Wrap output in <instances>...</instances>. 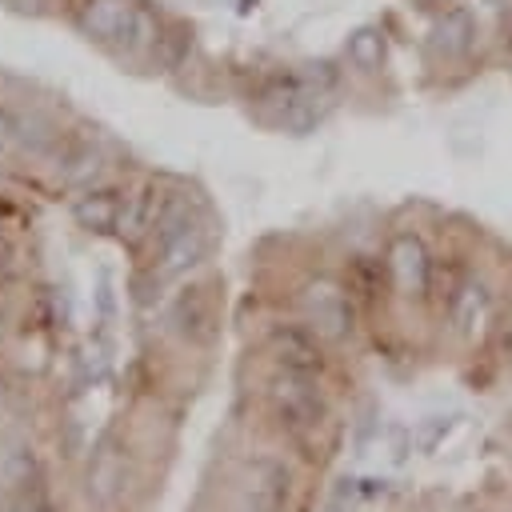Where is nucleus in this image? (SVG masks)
<instances>
[{"label": "nucleus", "mask_w": 512, "mask_h": 512, "mask_svg": "<svg viewBox=\"0 0 512 512\" xmlns=\"http://www.w3.org/2000/svg\"><path fill=\"white\" fill-rule=\"evenodd\" d=\"M4 484H12V488H36V480H40V464H36V456L28 452V448H16V452H8V460H4Z\"/></svg>", "instance_id": "nucleus-13"}, {"label": "nucleus", "mask_w": 512, "mask_h": 512, "mask_svg": "<svg viewBox=\"0 0 512 512\" xmlns=\"http://www.w3.org/2000/svg\"><path fill=\"white\" fill-rule=\"evenodd\" d=\"M300 304H304V316L308 324L328 336V340H344L352 332V304H348V292L332 280H312L304 292H300Z\"/></svg>", "instance_id": "nucleus-3"}, {"label": "nucleus", "mask_w": 512, "mask_h": 512, "mask_svg": "<svg viewBox=\"0 0 512 512\" xmlns=\"http://www.w3.org/2000/svg\"><path fill=\"white\" fill-rule=\"evenodd\" d=\"M272 356H276L280 372H296V376H316L324 368V356H320L312 332H304L296 324H284L272 332Z\"/></svg>", "instance_id": "nucleus-5"}, {"label": "nucleus", "mask_w": 512, "mask_h": 512, "mask_svg": "<svg viewBox=\"0 0 512 512\" xmlns=\"http://www.w3.org/2000/svg\"><path fill=\"white\" fill-rule=\"evenodd\" d=\"M136 20V8L128 0H84L80 4V28L96 40H124Z\"/></svg>", "instance_id": "nucleus-7"}, {"label": "nucleus", "mask_w": 512, "mask_h": 512, "mask_svg": "<svg viewBox=\"0 0 512 512\" xmlns=\"http://www.w3.org/2000/svg\"><path fill=\"white\" fill-rule=\"evenodd\" d=\"M504 352H508V360H512V324L504 328Z\"/></svg>", "instance_id": "nucleus-18"}, {"label": "nucleus", "mask_w": 512, "mask_h": 512, "mask_svg": "<svg viewBox=\"0 0 512 512\" xmlns=\"http://www.w3.org/2000/svg\"><path fill=\"white\" fill-rule=\"evenodd\" d=\"M8 268H12V248H8L4 240H0V276H4Z\"/></svg>", "instance_id": "nucleus-17"}, {"label": "nucleus", "mask_w": 512, "mask_h": 512, "mask_svg": "<svg viewBox=\"0 0 512 512\" xmlns=\"http://www.w3.org/2000/svg\"><path fill=\"white\" fill-rule=\"evenodd\" d=\"M492 316V292L480 280H464L452 296V320L464 336H476Z\"/></svg>", "instance_id": "nucleus-8"}, {"label": "nucleus", "mask_w": 512, "mask_h": 512, "mask_svg": "<svg viewBox=\"0 0 512 512\" xmlns=\"http://www.w3.org/2000/svg\"><path fill=\"white\" fill-rule=\"evenodd\" d=\"M248 512H280L288 500V468L280 460H256L244 484Z\"/></svg>", "instance_id": "nucleus-6"}, {"label": "nucleus", "mask_w": 512, "mask_h": 512, "mask_svg": "<svg viewBox=\"0 0 512 512\" xmlns=\"http://www.w3.org/2000/svg\"><path fill=\"white\" fill-rule=\"evenodd\" d=\"M0 228H4V208H0Z\"/></svg>", "instance_id": "nucleus-19"}, {"label": "nucleus", "mask_w": 512, "mask_h": 512, "mask_svg": "<svg viewBox=\"0 0 512 512\" xmlns=\"http://www.w3.org/2000/svg\"><path fill=\"white\" fill-rule=\"evenodd\" d=\"M100 168H104V156H100V148H92V144H80V148H72L68 156H64V184H92L96 176H100Z\"/></svg>", "instance_id": "nucleus-11"}, {"label": "nucleus", "mask_w": 512, "mask_h": 512, "mask_svg": "<svg viewBox=\"0 0 512 512\" xmlns=\"http://www.w3.org/2000/svg\"><path fill=\"white\" fill-rule=\"evenodd\" d=\"M152 232H156L160 272H164V276L192 268V264L208 252V232H204V224L196 220V212H192L180 196H168V200H164V208L156 212Z\"/></svg>", "instance_id": "nucleus-1"}, {"label": "nucleus", "mask_w": 512, "mask_h": 512, "mask_svg": "<svg viewBox=\"0 0 512 512\" xmlns=\"http://www.w3.org/2000/svg\"><path fill=\"white\" fill-rule=\"evenodd\" d=\"M120 196L112 192V188H88L76 204H72V216L84 224V228H92V232H108V228H116V220H120Z\"/></svg>", "instance_id": "nucleus-9"}, {"label": "nucleus", "mask_w": 512, "mask_h": 512, "mask_svg": "<svg viewBox=\"0 0 512 512\" xmlns=\"http://www.w3.org/2000/svg\"><path fill=\"white\" fill-rule=\"evenodd\" d=\"M16 136H20V116L0 104V152H4L8 144H16Z\"/></svg>", "instance_id": "nucleus-15"}, {"label": "nucleus", "mask_w": 512, "mask_h": 512, "mask_svg": "<svg viewBox=\"0 0 512 512\" xmlns=\"http://www.w3.org/2000/svg\"><path fill=\"white\" fill-rule=\"evenodd\" d=\"M444 36H448V44H444L448 56L468 52V44H472V20H468L464 12H452V16L440 24V40H444Z\"/></svg>", "instance_id": "nucleus-14"}, {"label": "nucleus", "mask_w": 512, "mask_h": 512, "mask_svg": "<svg viewBox=\"0 0 512 512\" xmlns=\"http://www.w3.org/2000/svg\"><path fill=\"white\" fill-rule=\"evenodd\" d=\"M268 404H272V416L280 420L284 432L292 436H304L320 424L324 416V400L312 384V376H296V372H280L272 376L268 384Z\"/></svg>", "instance_id": "nucleus-2"}, {"label": "nucleus", "mask_w": 512, "mask_h": 512, "mask_svg": "<svg viewBox=\"0 0 512 512\" xmlns=\"http://www.w3.org/2000/svg\"><path fill=\"white\" fill-rule=\"evenodd\" d=\"M348 60L364 72H376L384 64V36L376 28H360L352 40H348Z\"/></svg>", "instance_id": "nucleus-12"}, {"label": "nucleus", "mask_w": 512, "mask_h": 512, "mask_svg": "<svg viewBox=\"0 0 512 512\" xmlns=\"http://www.w3.org/2000/svg\"><path fill=\"white\" fill-rule=\"evenodd\" d=\"M152 224H156V192L144 184V188H136L132 196H124L116 228H120V236H124V240H132V244H136Z\"/></svg>", "instance_id": "nucleus-10"}, {"label": "nucleus", "mask_w": 512, "mask_h": 512, "mask_svg": "<svg viewBox=\"0 0 512 512\" xmlns=\"http://www.w3.org/2000/svg\"><path fill=\"white\" fill-rule=\"evenodd\" d=\"M12 512H52V508H48V500H44V496H36V492L28 488V492H24V500H16V508H12Z\"/></svg>", "instance_id": "nucleus-16"}, {"label": "nucleus", "mask_w": 512, "mask_h": 512, "mask_svg": "<svg viewBox=\"0 0 512 512\" xmlns=\"http://www.w3.org/2000/svg\"><path fill=\"white\" fill-rule=\"evenodd\" d=\"M388 276H392V284H396L400 296L420 300L428 292V284H432V260H428V248L420 244V236L400 232L388 244Z\"/></svg>", "instance_id": "nucleus-4"}]
</instances>
